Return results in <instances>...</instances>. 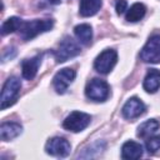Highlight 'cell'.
Returning <instances> with one entry per match:
<instances>
[{"instance_id":"obj_4","label":"cell","mask_w":160,"mask_h":160,"mask_svg":"<svg viewBox=\"0 0 160 160\" xmlns=\"http://www.w3.org/2000/svg\"><path fill=\"white\" fill-rule=\"evenodd\" d=\"M85 95L94 101H105L110 95L109 84L102 79H92L85 88Z\"/></svg>"},{"instance_id":"obj_7","label":"cell","mask_w":160,"mask_h":160,"mask_svg":"<svg viewBox=\"0 0 160 160\" xmlns=\"http://www.w3.org/2000/svg\"><path fill=\"white\" fill-rule=\"evenodd\" d=\"M118 61V52L114 49H106L101 51L94 61V68L100 74H109Z\"/></svg>"},{"instance_id":"obj_17","label":"cell","mask_w":160,"mask_h":160,"mask_svg":"<svg viewBox=\"0 0 160 160\" xmlns=\"http://www.w3.org/2000/svg\"><path fill=\"white\" fill-rule=\"evenodd\" d=\"M145 12H146V6L142 2H135L130 6V9H128L125 19L129 22H136L145 16Z\"/></svg>"},{"instance_id":"obj_21","label":"cell","mask_w":160,"mask_h":160,"mask_svg":"<svg viewBox=\"0 0 160 160\" xmlns=\"http://www.w3.org/2000/svg\"><path fill=\"white\" fill-rule=\"evenodd\" d=\"M115 10L118 15H121L122 12H125V10H128V2L126 0H116L115 2Z\"/></svg>"},{"instance_id":"obj_9","label":"cell","mask_w":160,"mask_h":160,"mask_svg":"<svg viewBox=\"0 0 160 160\" xmlns=\"http://www.w3.org/2000/svg\"><path fill=\"white\" fill-rule=\"evenodd\" d=\"M76 76V71L71 68H64L58 71L52 79L54 89L58 94H64L68 90V86L74 81Z\"/></svg>"},{"instance_id":"obj_14","label":"cell","mask_w":160,"mask_h":160,"mask_svg":"<svg viewBox=\"0 0 160 160\" xmlns=\"http://www.w3.org/2000/svg\"><path fill=\"white\" fill-rule=\"evenodd\" d=\"M142 88L146 92L154 94L160 88V70L158 69H150L144 79Z\"/></svg>"},{"instance_id":"obj_2","label":"cell","mask_w":160,"mask_h":160,"mask_svg":"<svg viewBox=\"0 0 160 160\" xmlns=\"http://www.w3.org/2000/svg\"><path fill=\"white\" fill-rule=\"evenodd\" d=\"M21 89V81L18 76H10L1 90V96H0V101H1V109H6L9 106H11L15 100L18 99V95L20 92Z\"/></svg>"},{"instance_id":"obj_18","label":"cell","mask_w":160,"mask_h":160,"mask_svg":"<svg viewBox=\"0 0 160 160\" xmlns=\"http://www.w3.org/2000/svg\"><path fill=\"white\" fill-rule=\"evenodd\" d=\"M159 126H160V124H159L158 120L150 119V120H146L145 122H142V124L139 125L136 134L140 138H149V136H151L152 134H155L158 131Z\"/></svg>"},{"instance_id":"obj_11","label":"cell","mask_w":160,"mask_h":160,"mask_svg":"<svg viewBox=\"0 0 160 160\" xmlns=\"http://www.w3.org/2000/svg\"><path fill=\"white\" fill-rule=\"evenodd\" d=\"M41 59H42V55H36V56H34L31 59H26V60L22 61V64H21V72H22L24 79L32 80L36 76L39 66L41 64Z\"/></svg>"},{"instance_id":"obj_10","label":"cell","mask_w":160,"mask_h":160,"mask_svg":"<svg viewBox=\"0 0 160 160\" xmlns=\"http://www.w3.org/2000/svg\"><path fill=\"white\" fill-rule=\"evenodd\" d=\"M146 110V106L145 104L136 96L134 98H130L122 106V116L125 119H129V120H132V119H136L139 118L140 115H142Z\"/></svg>"},{"instance_id":"obj_20","label":"cell","mask_w":160,"mask_h":160,"mask_svg":"<svg viewBox=\"0 0 160 160\" xmlns=\"http://www.w3.org/2000/svg\"><path fill=\"white\" fill-rule=\"evenodd\" d=\"M145 148L148 150V152L154 154L160 149V135L158 136H149L146 142H145Z\"/></svg>"},{"instance_id":"obj_13","label":"cell","mask_w":160,"mask_h":160,"mask_svg":"<svg viewBox=\"0 0 160 160\" xmlns=\"http://www.w3.org/2000/svg\"><path fill=\"white\" fill-rule=\"evenodd\" d=\"M22 132V126L19 122H2L0 125V139L2 141H10L18 138Z\"/></svg>"},{"instance_id":"obj_19","label":"cell","mask_w":160,"mask_h":160,"mask_svg":"<svg viewBox=\"0 0 160 160\" xmlns=\"http://www.w3.org/2000/svg\"><path fill=\"white\" fill-rule=\"evenodd\" d=\"M21 24H22V20L16 16H11V18L6 19L1 25V35H8L10 32L19 30Z\"/></svg>"},{"instance_id":"obj_8","label":"cell","mask_w":160,"mask_h":160,"mask_svg":"<svg viewBox=\"0 0 160 160\" xmlns=\"http://www.w3.org/2000/svg\"><path fill=\"white\" fill-rule=\"evenodd\" d=\"M70 150H71L70 142L65 138H60V136L51 138L50 140H48V142L45 145L46 154H49L51 156L65 158L70 154Z\"/></svg>"},{"instance_id":"obj_1","label":"cell","mask_w":160,"mask_h":160,"mask_svg":"<svg viewBox=\"0 0 160 160\" xmlns=\"http://www.w3.org/2000/svg\"><path fill=\"white\" fill-rule=\"evenodd\" d=\"M52 26H54V21L51 19H41V20L35 19L32 21H22L19 29V34L22 40L28 41V40L34 39L39 34L51 30Z\"/></svg>"},{"instance_id":"obj_6","label":"cell","mask_w":160,"mask_h":160,"mask_svg":"<svg viewBox=\"0 0 160 160\" xmlns=\"http://www.w3.org/2000/svg\"><path fill=\"white\" fill-rule=\"evenodd\" d=\"M140 59L144 62H160V34H155L149 38L140 51Z\"/></svg>"},{"instance_id":"obj_16","label":"cell","mask_w":160,"mask_h":160,"mask_svg":"<svg viewBox=\"0 0 160 160\" xmlns=\"http://www.w3.org/2000/svg\"><path fill=\"white\" fill-rule=\"evenodd\" d=\"M74 34L82 45H90L92 40V29L89 24H79L74 28Z\"/></svg>"},{"instance_id":"obj_12","label":"cell","mask_w":160,"mask_h":160,"mask_svg":"<svg viewBox=\"0 0 160 160\" xmlns=\"http://www.w3.org/2000/svg\"><path fill=\"white\" fill-rule=\"evenodd\" d=\"M142 146L132 140H129L121 146V158L125 160H136L142 156Z\"/></svg>"},{"instance_id":"obj_22","label":"cell","mask_w":160,"mask_h":160,"mask_svg":"<svg viewBox=\"0 0 160 160\" xmlns=\"http://www.w3.org/2000/svg\"><path fill=\"white\" fill-rule=\"evenodd\" d=\"M60 1L61 0H49V2L52 4V5H58V4H60Z\"/></svg>"},{"instance_id":"obj_5","label":"cell","mask_w":160,"mask_h":160,"mask_svg":"<svg viewBox=\"0 0 160 160\" xmlns=\"http://www.w3.org/2000/svg\"><path fill=\"white\" fill-rule=\"evenodd\" d=\"M90 121H91V116L89 114L82 111H72L65 118L62 126L65 130L72 132H80L89 126Z\"/></svg>"},{"instance_id":"obj_3","label":"cell","mask_w":160,"mask_h":160,"mask_svg":"<svg viewBox=\"0 0 160 160\" xmlns=\"http://www.w3.org/2000/svg\"><path fill=\"white\" fill-rule=\"evenodd\" d=\"M79 54H80V46L70 36H65L61 40V42L59 44L58 49L54 51L56 62H65L66 60H69Z\"/></svg>"},{"instance_id":"obj_15","label":"cell","mask_w":160,"mask_h":160,"mask_svg":"<svg viewBox=\"0 0 160 160\" xmlns=\"http://www.w3.org/2000/svg\"><path fill=\"white\" fill-rule=\"evenodd\" d=\"M102 5L101 0H80V8L79 14L84 18L95 15Z\"/></svg>"}]
</instances>
